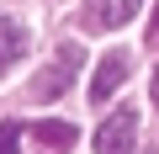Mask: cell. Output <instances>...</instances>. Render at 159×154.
Instances as JSON below:
<instances>
[{"label": "cell", "mask_w": 159, "mask_h": 154, "mask_svg": "<svg viewBox=\"0 0 159 154\" xmlns=\"http://www.w3.org/2000/svg\"><path fill=\"white\" fill-rule=\"evenodd\" d=\"M143 154H159V149H143Z\"/></svg>", "instance_id": "obj_11"}, {"label": "cell", "mask_w": 159, "mask_h": 154, "mask_svg": "<svg viewBox=\"0 0 159 154\" xmlns=\"http://www.w3.org/2000/svg\"><path fill=\"white\" fill-rule=\"evenodd\" d=\"M127 69H133V53H122V48L101 58L96 80H90V101H96V106H101V101H111V91H117V85L127 80Z\"/></svg>", "instance_id": "obj_3"}, {"label": "cell", "mask_w": 159, "mask_h": 154, "mask_svg": "<svg viewBox=\"0 0 159 154\" xmlns=\"http://www.w3.org/2000/svg\"><path fill=\"white\" fill-rule=\"evenodd\" d=\"M117 6H122V21H133V16H138V6H143V0H117Z\"/></svg>", "instance_id": "obj_8"}, {"label": "cell", "mask_w": 159, "mask_h": 154, "mask_svg": "<svg viewBox=\"0 0 159 154\" xmlns=\"http://www.w3.org/2000/svg\"><path fill=\"white\" fill-rule=\"evenodd\" d=\"M133 143H138V112H133V106L111 112V117L96 128V154H133Z\"/></svg>", "instance_id": "obj_2"}, {"label": "cell", "mask_w": 159, "mask_h": 154, "mask_svg": "<svg viewBox=\"0 0 159 154\" xmlns=\"http://www.w3.org/2000/svg\"><path fill=\"white\" fill-rule=\"evenodd\" d=\"M148 43H159V6H154V16H148Z\"/></svg>", "instance_id": "obj_9"}, {"label": "cell", "mask_w": 159, "mask_h": 154, "mask_svg": "<svg viewBox=\"0 0 159 154\" xmlns=\"http://www.w3.org/2000/svg\"><path fill=\"white\" fill-rule=\"evenodd\" d=\"M80 64H85V48H80V43H58V53L48 58V69L32 80V96H37V101H53V96H64V91L74 85Z\"/></svg>", "instance_id": "obj_1"}, {"label": "cell", "mask_w": 159, "mask_h": 154, "mask_svg": "<svg viewBox=\"0 0 159 154\" xmlns=\"http://www.w3.org/2000/svg\"><path fill=\"white\" fill-rule=\"evenodd\" d=\"M0 154H21V128L16 122H0Z\"/></svg>", "instance_id": "obj_7"}, {"label": "cell", "mask_w": 159, "mask_h": 154, "mask_svg": "<svg viewBox=\"0 0 159 154\" xmlns=\"http://www.w3.org/2000/svg\"><path fill=\"white\" fill-rule=\"evenodd\" d=\"M85 27H96V32L122 27V6H117V0H90V6H85Z\"/></svg>", "instance_id": "obj_6"}, {"label": "cell", "mask_w": 159, "mask_h": 154, "mask_svg": "<svg viewBox=\"0 0 159 154\" xmlns=\"http://www.w3.org/2000/svg\"><path fill=\"white\" fill-rule=\"evenodd\" d=\"M154 106H159V69H154Z\"/></svg>", "instance_id": "obj_10"}, {"label": "cell", "mask_w": 159, "mask_h": 154, "mask_svg": "<svg viewBox=\"0 0 159 154\" xmlns=\"http://www.w3.org/2000/svg\"><path fill=\"white\" fill-rule=\"evenodd\" d=\"M27 53V27L11 21V16H0V80L16 69V58Z\"/></svg>", "instance_id": "obj_4"}, {"label": "cell", "mask_w": 159, "mask_h": 154, "mask_svg": "<svg viewBox=\"0 0 159 154\" xmlns=\"http://www.w3.org/2000/svg\"><path fill=\"white\" fill-rule=\"evenodd\" d=\"M32 138H43L48 149H69V143H74V122H58V117H43V122H32Z\"/></svg>", "instance_id": "obj_5"}]
</instances>
